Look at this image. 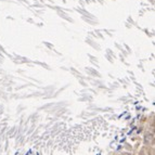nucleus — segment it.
<instances>
[{"mask_svg": "<svg viewBox=\"0 0 155 155\" xmlns=\"http://www.w3.org/2000/svg\"><path fill=\"white\" fill-rule=\"evenodd\" d=\"M86 71L89 73V74H91V75H94V76H97V77H101V75L99 74L97 71H94V70H92L91 67H88V68H86Z\"/></svg>", "mask_w": 155, "mask_h": 155, "instance_id": "1", "label": "nucleus"}]
</instances>
